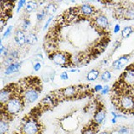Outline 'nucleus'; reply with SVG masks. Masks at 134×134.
I'll list each match as a JSON object with an SVG mask.
<instances>
[{"mask_svg": "<svg viewBox=\"0 0 134 134\" xmlns=\"http://www.w3.org/2000/svg\"><path fill=\"white\" fill-rule=\"evenodd\" d=\"M24 100L22 97V95L17 94L8 100V102L2 107V112L5 113L6 115L11 117L16 116L17 114L23 110L24 107Z\"/></svg>", "mask_w": 134, "mask_h": 134, "instance_id": "1", "label": "nucleus"}, {"mask_svg": "<svg viewBox=\"0 0 134 134\" xmlns=\"http://www.w3.org/2000/svg\"><path fill=\"white\" fill-rule=\"evenodd\" d=\"M21 133L22 134H40L41 125L35 117H26L21 125Z\"/></svg>", "mask_w": 134, "mask_h": 134, "instance_id": "2", "label": "nucleus"}, {"mask_svg": "<svg viewBox=\"0 0 134 134\" xmlns=\"http://www.w3.org/2000/svg\"><path fill=\"white\" fill-rule=\"evenodd\" d=\"M71 55L68 53L62 51H54L49 54V59L54 65L60 66L61 68L68 69L71 63Z\"/></svg>", "mask_w": 134, "mask_h": 134, "instance_id": "3", "label": "nucleus"}, {"mask_svg": "<svg viewBox=\"0 0 134 134\" xmlns=\"http://www.w3.org/2000/svg\"><path fill=\"white\" fill-rule=\"evenodd\" d=\"M116 106L122 112L134 111V96L128 93L120 95L116 99Z\"/></svg>", "mask_w": 134, "mask_h": 134, "instance_id": "4", "label": "nucleus"}, {"mask_svg": "<svg viewBox=\"0 0 134 134\" xmlns=\"http://www.w3.org/2000/svg\"><path fill=\"white\" fill-rule=\"evenodd\" d=\"M40 91L39 89H37L35 86H29L26 88L22 94V97L24 100L25 104H32L35 103L40 97Z\"/></svg>", "mask_w": 134, "mask_h": 134, "instance_id": "5", "label": "nucleus"}, {"mask_svg": "<svg viewBox=\"0 0 134 134\" xmlns=\"http://www.w3.org/2000/svg\"><path fill=\"white\" fill-rule=\"evenodd\" d=\"M120 81L127 87H134V65H130L124 70Z\"/></svg>", "mask_w": 134, "mask_h": 134, "instance_id": "6", "label": "nucleus"}, {"mask_svg": "<svg viewBox=\"0 0 134 134\" xmlns=\"http://www.w3.org/2000/svg\"><path fill=\"white\" fill-rule=\"evenodd\" d=\"M15 89L16 87H14V85H12V87L6 86L1 90L0 91V102H1L2 107L4 106L13 96L18 94L15 91Z\"/></svg>", "mask_w": 134, "mask_h": 134, "instance_id": "7", "label": "nucleus"}, {"mask_svg": "<svg viewBox=\"0 0 134 134\" xmlns=\"http://www.w3.org/2000/svg\"><path fill=\"white\" fill-rule=\"evenodd\" d=\"M94 24L96 28H98L100 30H107L110 27V22L107 17L104 14L99 13L94 15Z\"/></svg>", "mask_w": 134, "mask_h": 134, "instance_id": "8", "label": "nucleus"}, {"mask_svg": "<svg viewBox=\"0 0 134 134\" xmlns=\"http://www.w3.org/2000/svg\"><path fill=\"white\" fill-rule=\"evenodd\" d=\"M107 118V111L103 107H100L96 110V111L93 115V119H92V123L95 124L96 127L102 125L105 122Z\"/></svg>", "mask_w": 134, "mask_h": 134, "instance_id": "9", "label": "nucleus"}, {"mask_svg": "<svg viewBox=\"0 0 134 134\" xmlns=\"http://www.w3.org/2000/svg\"><path fill=\"white\" fill-rule=\"evenodd\" d=\"M131 59V55L130 54H124V55L120 56L118 59H116L114 61L112 62L111 66L113 70H120L125 67L128 64V62Z\"/></svg>", "mask_w": 134, "mask_h": 134, "instance_id": "10", "label": "nucleus"}, {"mask_svg": "<svg viewBox=\"0 0 134 134\" xmlns=\"http://www.w3.org/2000/svg\"><path fill=\"white\" fill-rule=\"evenodd\" d=\"M77 8H78L79 14H81V16H84V17H91L96 14V8L87 3L81 4V5L78 7Z\"/></svg>", "mask_w": 134, "mask_h": 134, "instance_id": "11", "label": "nucleus"}, {"mask_svg": "<svg viewBox=\"0 0 134 134\" xmlns=\"http://www.w3.org/2000/svg\"><path fill=\"white\" fill-rule=\"evenodd\" d=\"M79 93V88L76 86H70L60 90V96L63 98L70 99L76 96Z\"/></svg>", "mask_w": 134, "mask_h": 134, "instance_id": "12", "label": "nucleus"}, {"mask_svg": "<svg viewBox=\"0 0 134 134\" xmlns=\"http://www.w3.org/2000/svg\"><path fill=\"white\" fill-rule=\"evenodd\" d=\"M14 43L18 46H19V47H21V46L26 44V34L22 29H18L14 32Z\"/></svg>", "mask_w": 134, "mask_h": 134, "instance_id": "13", "label": "nucleus"}, {"mask_svg": "<svg viewBox=\"0 0 134 134\" xmlns=\"http://www.w3.org/2000/svg\"><path fill=\"white\" fill-rule=\"evenodd\" d=\"M22 64H23L22 61L16 60L15 62H14L10 65H8V66L4 68V74H5L6 75H9L18 72V71L20 70L21 66H22Z\"/></svg>", "mask_w": 134, "mask_h": 134, "instance_id": "14", "label": "nucleus"}, {"mask_svg": "<svg viewBox=\"0 0 134 134\" xmlns=\"http://www.w3.org/2000/svg\"><path fill=\"white\" fill-rule=\"evenodd\" d=\"M57 100V96H55L54 93H49V95L45 96L42 99L41 104L44 105L45 107H51L54 106V103H55Z\"/></svg>", "mask_w": 134, "mask_h": 134, "instance_id": "15", "label": "nucleus"}, {"mask_svg": "<svg viewBox=\"0 0 134 134\" xmlns=\"http://www.w3.org/2000/svg\"><path fill=\"white\" fill-rule=\"evenodd\" d=\"M10 119L5 114H2L1 121H0V134H7L9 131V121Z\"/></svg>", "mask_w": 134, "mask_h": 134, "instance_id": "16", "label": "nucleus"}, {"mask_svg": "<svg viewBox=\"0 0 134 134\" xmlns=\"http://www.w3.org/2000/svg\"><path fill=\"white\" fill-rule=\"evenodd\" d=\"M38 8H39V3L36 1H28L24 7V11L28 14H30V13L37 10Z\"/></svg>", "mask_w": 134, "mask_h": 134, "instance_id": "17", "label": "nucleus"}, {"mask_svg": "<svg viewBox=\"0 0 134 134\" xmlns=\"http://www.w3.org/2000/svg\"><path fill=\"white\" fill-rule=\"evenodd\" d=\"M100 75V71L97 69H92L86 75V80L88 81H95Z\"/></svg>", "mask_w": 134, "mask_h": 134, "instance_id": "18", "label": "nucleus"}, {"mask_svg": "<svg viewBox=\"0 0 134 134\" xmlns=\"http://www.w3.org/2000/svg\"><path fill=\"white\" fill-rule=\"evenodd\" d=\"M44 9L45 10L47 15H49V17L54 16L57 11V5L54 3H49L44 8Z\"/></svg>", "mask_w": 134, "mask_h": 134, "instance_id": "19", "label": "nucleus"}, {"mask_svg": "<svg viewBox=\"0 0 134 134\" xmlns=\"http://www.w3.org/2000/svg\"><path fill=\"white\" fill-rule=\"evenodd\" d=\"M124 19L134 20V5H129L127 7H126Z\"/></svg>", "mask_w": 134, "mask_h": 134, "instance_id": "20", "label": "nucleus"}, {"mask_svg": "<svg viewBox=\"0 0 134 134\" xmlns=\"http://www.w3.org/2000/svg\"><path fill=\"white\" fill-rule=\"evenodd\" d=\"M38 42V37L35 33L29 32L26 35V44L29 45H34L37 44Z\"/></svg>", "mask_w": 134, "mask_h": 134, "instance_id": "21", "label": "nucleus"}, {"mask_svg": "<svg viewBox=\"0 0 134 134\" xmlns=\"http://www.w3.org/2000/svg\"><path fill=\"white\" fill-rule=\"evenodd\" d=\"M134 32V28L132 26H125L121 31V36L122 39H127L131 36L132 34Z\"/></svg>", "mask_w": 134, "mask_h": 134, "instance_id": "22", "label": "nucleus"}, {"mask_svg": "<svg viewBox=\"0 0 134 134\" xmlns=\"http://www.w3.org/2000/svg\"><path fill=\"white\" fill-rule=\"evenodd\" d=\"M96 126L92 123V125L88 126L83 129L81 134H97V129H96Z\"/></svg>", "mask_w": 134, "mask_h": 134, "instance_id": "23", "label": "nucleus"}, {"mask_svg": "<svg viewBox=\"0 0 134 134\" xmlns=\"http://www.w3.org/2000/svg\"><path fill=\"white\" fill-rule=\"evenodd\" d=\"M111 78H112L111 72L110 70H107L103 71V72L100 74V81H103V82H108Z\"/></svg>", "mask_w": 134, "mask_h": 134, "instance_id": "24", "label": "nucleus"}, {"mask_svg": "<svg viewBox=\"0 0 134 134\" xmlns=\"http://www.w3.org/2000/svg\"><path fill=\"white\" fill-rule=\"evenodd\" d=\"M126 7L119 6L115 9V16L116 19H124V14H125Z\"/></svg>", "mask_w": 134, "mask_h": 134, "instance_id": "25", "label": "nucleus"}, {"mask_svg": "<svg viewBox=\"0 0 134 134\" xmlns=\"http://www.w3.org/2000/svg\"><path fill=\"white\" fill-rule=\"evenodd\" d=\"M31 26V22L30 20L29 19L25 18L22 20V22H21V24H20V29H22L24 32H26L28 29H29V27Z\"/></svg>", "mask_w": 134, "mask_h": 134, "instance_id": "26", "label": "nucleus"}, {"mask_svg": "<svg viewBox=\"0 0 134 134\" xmlns=\"http://www.w3.org/2000/svg\"><path fill=\"white\" fill-rule=\"evenodd\" d=\"M116 132L118 134H130L131 129H130L129 127H127V126H120V127L116 129Z\"/></svg>", "mask_w": 134, "mask_h": 134, "instance_id": "27", "label": "nucleus"}, {"mask_svg": "<svg viewBox=\"0 0 134 134\" xmlns=\"http://www.w3.org/2000/svg\"><path fill=\"white\" fill-rule=\"evenodd\" d=\"M46 15H47V14H46V12H45V10L44 9V8H42V9H40V11H38L37 14H36L37 21H39V22L43 21L44 19V18L46 17Z\"/></svg>", "mask_w": 134, "mask_h": 134, "instance_id": "28", "label": "nucleus"}, {"mask_svg": "<svg viewBox=\"0 0 134 134\" xmlns=\"http://www.w3.org/2000/svg\"><path fill=\"white\" fill-rule=\"evenodd\" d=\"M13 29H14V26L13 25H8V26L6 28L5 31L3 34V36H2V40H5L7 38H8L12 34V31H13Z\"/></svg>", "mask_w": 134, "mask_h": 134, "instance_id": "29", "label": "nucleus"}, {"mask_svg": "<svg viewBox=\"0 0 134 134\" xmlns=\"http://www.w3.org/2000/svg\"><path fill=\"white\" fill-rule=\"evenodd\" d=\"M19 55H20V54H19V51L18 49H11L10 50V52H9V56L11 58H13L14 60L16 61V60H18V59L19 58Z\"/></svg>", "mask_w": 134, "mask_h": 134, "instance_id": "30", "label": "nucleus"}, {"mask_svg": "<svg viewBox=\"0 0 134 134\" xmlns=\"http://www.w3.org/2000/svg\"><path fill=\"white\" fill-rule=\"evenodd\" d=\"M26 3H27V1H25V0H20V1H19L18 5H17V8H16V12L19 13L22 8H24Z\"/></svg>", "mask_w": 134, "mask_h": 134, "instance_id": "31", "label": "nucleus"}, {"mask_svg": "<svg viewBox=\"0 0 134 134\" xmlns=\"http://www.w3.org/2000/svg\"><path fill=\"white\" fill-rule=\"evenodd\" d=\"M111 116L112 117H114V118H116V119H118V118H127V116H126L124 114H121V113H119V112H117V111H112L111 112Z\"/></svg>", "mask_w": 134, "mask_h": 134, "instance_id": "32", "label": "nucleus"}, {"mask_svg": "<svg viewBox=\"0 0 134 134\" xmlns=\"http://www.w3.org/2000/svg\"><path fill=\"white\" fill-rule=\"evenodd\" d=\"M110 91H111V87L109 86H103V89H102V91L100 92V94L102 95V96H105V95H107L109 92H110Z\"/></svg>", "mask_w": 134, "mask_h": 134, "instance_id": "33", "label": "nucleus"}, {"mask_svg": "<svg viewBox=\"0 0 134 134\" xmlns=\"http://www.w3.org/2000/svg\"><path fill=\"white\" fill-rule=\"evenodd\" d=\"M41 68H42V64H41L40 62L36 61L35 64L33 65V69H34V70L35 71V72H38V71H40L41 70Z\"/></svg>", "mask_w": 134, "mask_h": 134, "instance_id": "34", "label": "nucleus"}, {"mask_svg": "<svg viewBox=\"0 0 134 134\" xmlns=\"http://www.w3.org/2000/svg\"><path fill=\"white\" fill-rule=\"evenodd\" d=\"M53 19H54V16H49V18L47 19V20H46V22H45V24L44 25V28H43L44 30H46V29H47V28L49 26V24H50V23L52 22Z\"/></svg>", "mask_w": 134, "mask_h": 134, "instance_id": "35", "label": "nucleus"}, {"mask_svg": "<svg viewBox=\"0 0 134 134\" xmlns=\"http://www.w3.org/2000/svg\"><path fill=\"white\" fill-rule=\"evenodd\" d=\"M60 80H62V81H66V80H68V78H69L68 72H67V71H64V72L60 73Z\"/></svg>", "mask_w": 134, "mask_h": 134, "instance_id": "36", "label": "nucleus"}, {"mask_svg": "<svg viewBox=\"0 0 134 134\" xmlns=\"http://www.w3.org/2000/svg\"><path fill=\"white\" fill-rule=\"evenodd\" d=\"M103 89V86L102 84H96V85L94 86V91L96 92H100Z\"/></svg>", "mask_w": 134, "mask_h": 134, "instance_id": "37", "label": "nucleus"}, {"mask_svg": "<svg viewBox=\"0 0 134 134\" xmlns=\"http://www.w3.org/2000/svg\"><path fill=\"white\" fill-rule=\"evenodd\" d=\"M121 43L120 41H118V40L115 41L114 44H113V49H114V51L116 50L117 49H119L121 47Z\"/></svg>", "mask_w": 134, "mask_h": 134, "instance_id": "38", "label": "nucleus"}, {"mask_svg": "<svg viewBox=\"0 0 134 134\" xmlns=\"http://www.w3.org/2000/svg\"><path fill=\"white\" fill-rule=\"evenodd\" d=\"M113 31H114V34H118L121 31V26H120V24H116L115 26H114V28H113Z\"/></svg>", "mask_w": 134, "mask_h": 134, "instance_id": "39", "label": "nucleus"}, {"mask_svg": "<svg viewBox=\"0 0 134 134\" xmlns=\"http://www.w3.org/2000/svg\"><path fill=\"white\" fill-rule=\"evenodd\" d=\"M69 72L70 73H75V72H80V70L77 69V68H75V67H73V68H71L69 70Z\"/></svg>", "mask_w": 134, "mask_h": 134, "instance_id": "40", "label": "nucleus"}, {"mask_svg": "<svg viewBox=\"0 0 134 134\" xmlns=\"http://www.w3.org/2000/svg\"><path fill=\"white\" fill-rule=\"evenodd\" d=\"M111 123L112 124H116L117 122V119L116 118H114V117H111Z\"/></svg>", "mask_w": 134, "mask_h": 134, "instance_id": "41", "label": "nucleus"}, {"mask_svg": "<svg viewBox=\"0 0 134 134\" xmlns=\"http://www.w3.org/2000/svg\"><path fill=\"white\" fill-rule=\"evenodd\" d=\"M97 134H111L109 132H107V131H102V132H98Z\"/></svg>", "mask_w": 134, "mask_h": 134, "instance_id": "42", "label": "nucleus"}, {"mask_svg": "<svg viewBox=\"0 0 134 134\" xmlns=\"http://www.w3.org/2000/svg\"><path fill=\"white\" fill-rule=\"evenodd\" d=\"M107 60H104L102 61V64H104V65H105V64H107Z\"/></svg>", "mask_w": 134, "mask_h": 134, "instance_id": "43", "label": "nucleus"}, {"mask_svg": "<svg viewBox=\"0 0 134 134\" xmlns=\"http://www.w3.org/2000/svg\"><path fill=\"white\" fill-rule=\"evenodd\" d=\"M130 134H134V128L131 130V132H130Z\"/></svg>", "mask_w": 134, "mask_h": 134, "instance_id": "44", "label": "nucleus"}, {"mask_svg": "<svg viewBox=\"0 0 134 134\" xmlns=\"http://www.w3.org/2000/svg\"><path fill=\"white\" fill-rule=\"evenodd\" d=\"M133 124H134V122H133Z\"/></svg>", "mask_w": 134, "mask_h": 134, "instance_id": "45", "label": "nucleus"}]
</instances>
